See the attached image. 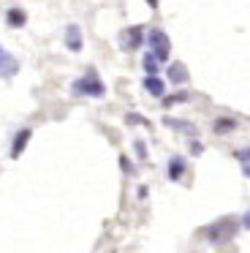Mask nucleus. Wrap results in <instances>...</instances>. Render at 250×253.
<instances>
[{"label":"nucleus","instance_id":"8","mask_svg":"<svg viewBox=\"0 0 250 253\" xmlns=\"http://www.w3.org/2000/svg\"><path fill=\"white\" fill-rule=\"evenodd\" d=\"M168 82H174V84L188 82V71H185L182 63H171V66H168Z\"/></svg>","mask_w":250,"mask_h":253},{"label":"nucleus","instance_id":"14","mask_svg":"<svg viewBox=\"0 0 250 253\" xmlns=\"http://www.w3.org/2000/svg\"><path fill=\"white\" fill-rule=\"evenodd\" d=\"M234 128H237L234 120H217L215 123V133H226V131H234Z\"/></svg>","mask_w":250,"mask_h":253},{"label":"nucleus","instance_id":"2","mask_svg":"<svg viewBox=\"0 0 250 253\" xmlns=\"http://www.w3.org/2000/svg\"><path fill=\"white\" fill-rule=\"evenodd\" d=\"M71 90H74L76 95H90V98H103V93H106V87H103V82H98L95 74H87V77L76 79L74 84H71Z\"/></svg>","mask_w":250,"mask_h":253},{"label":"nucleus","instance_id":"4","mask_svg":"<svg viewBox=\"0 0 250 253\" xmlns=\"http://www.w3.org/2000/svg\"><path fill=\"white\" fill-rule=\"evenodd\" d=\"M19 68H22V63L0 46V79H14L19 74Z\"/></svg>","mask_w":250,"mask_h":253},{"label":"nucleus","instance_id":"7","mask_svg":"<svg viewBox=\"0 0 250 253\" xmlns=\"http://www.w3.org/2000/svg\"><path fill=\"white\" fill-rule=\"evenodd\" d=\"M30 136H33L30 128H22L19 136H16L14 144H11V158H19V155L25 153V147H27V142H30Z\"/></svg>","mask_w":250,"mask_h":253},{"label":"nucleus","instance_id":"12","mask_svg":"<svg viewBox=\"0 0 250 253\" xmlns=\"http://www.w3.org/2000/svg\"><path fill=\"white\" fill-rule=\"evenodd\" d=\"M158 63H161V60H158V57L152 55V52H147V55H144V71H147V77L158 74Z\"/></svg>","mask_w":250,"mask_h":253},{"label":"nucleus","instance_id":"20","mask_svg":"<svg viewBox=\"0 0 250 253\" xmlns=\"http://www.w3.org/2000/svg\"><path fill=\"white\" fill-rule=\"evenodd\" d=\"M147 6H150V8H158V0H147Z\"/></svg>","mask_w":250,"mask_h":253},{"label":"nucleus","instance_id":"18","mask_svg":"<svg viewBox=\"0 0 250 253\" xmlns=\"http://www.w3.org/2000/svg\"><path fill=\"white\" fill-rule=\"evenodd\" d=\"M242 226H245V229H250V212H245V218H242Z\"/></svg>","mask_w":250,"mask_h":253},{"label":"nucleus","instance_id":"9","mask_svg":"<svg viewBox=\"0 0 250 253\" xmlns=\"http://www.w3.org/2000/svg\"><path fill=\"white\" fill-rule=\"evenodd\" d=\"M144 90H147V93H150V95H155V98H161V95L166 93V87H163V82H161V79L155 77V74L144 79Z\"/></svg>","mask_w":250,"mask_h":253},{"label":"nucleus","instance_id":"11","mask_svg":"<svg viewBox=\"0 0 250 253\" xmlns=\"http://www.w3.org/2000/svg\"><path fill=\"white\" fill-rule=\"evenodd\" d=\"M168 180H179L182 177V171H185V161L182 158H171L168 161Z\"/></svg>","mask_w":250,"mask_h":253},{"label":"nucleus","instance_id":"10","mask_svg":"<svg viewBox=\"0 0 250 253\" xmlns=\"http://www.w3.org/2000/svg\"><path fill=\"white\" fill-rule=\"evenodd\" d=\"M5 22H8V28H22V25L27 22L25 11H19V8H11L8 14H5Z\"/></svg>","mask_w":250,"mask_h":253},{"label":"nucleus","instance_id":"13","mask_svg":"<svg viewBox=\"0 0 250 253\" xmlns=\"http://www.w3.org/2000/svg\"><path fill=\"white\" fill-rule=\"evenodd\" d=\"M163 123H166L168 128H179V131H188L190 136H193V133H196V128H193V126H188V123H179V120H168V117H166V120H163Z\"/></svg>","mask_w":250,"mask_h":253},{"label":"nucleus","instance_id":"19","mask_svg":"<svg viewBox=\"0 0 250 253\" xmlns=\"http://www.w3.org/2000/svg\"><path fill=\"white\" fill-rule=\"evenodd\" d=\"M242 171H245V177L250 180V164H242Z\"/></svg>","mask_w":250,"mask_h":253},{"label":"nucleus","instance_id":"15","mask_svg":"<svg viewBox=\"0 0 250 253\" xmlns=\"http://www.w3.org/2000/svg\"><path fill=\"white\" fill-rule=\"evenodd\" d=\"M237 161H239V164H250V147H248V150H239V153H237Z\"/></svg>","mask_w":250,"mask_h":253},{"label":"nucleus","instance_id":"1","mask_svg":"<svg viewBox=\"0 0 250 253\" xmlns=\"http://www.w3.org/2000/svg\"><path fill=\"white\" fill-rule=\"evenodd\" d=\"M147 46H150V52L158 57L161 63L168 60V52H171V41H168V36L163 33V30L152 28L150 33H147Z\"/></svg>","mask_w":250,"mask_h":253},{"label":"nucleus","instance_id":"3","mask_svg":"<svg viewBox=\"0 0 250 253\" xmlns=\"http://www.w3.org/2000/svg\"><path fill=\"white\" fill-rule=\"evenodd\" d=\"M234 231H237V223H231V220H220V223H215V226H209V229H204V237L209 242H226V240H231L234 237Z\"/></svg>","mask_w":250,"mask_h":253},{"label":"nucleus","instance_id":"5","mask_svg":"<svg viewBox=\"0 0 250 253\" xmlns=\"http://www.w3.org/2000/svg\"><path fill=\"white\" fill-rule=\"evenodd\" d=\"M82 44H84V39H82L79 25L71 22L68 28H65V46H68L71 52H79V49H82Z\"/></svg>","mask_w":250,"mask_h":253},{"label":"nucleus","instance_id":"6","mask_svg":"<svg viewBox=\"0 0 250 253\" xmlns=\"http://www.w3.org/2000/svg\"><path fill=\"white\" fill-rule=\"evenodd\" d=\"M141 39H144V30L141 28H130L128 33H123V49H136V46H141Z\"/></svg>","mask_w":250,"mask_h":253},{"label":"nucleus","instance_id":"17","mask_svg":"<svg viewBox=\"0 0 250 253\" xmlns=\"http://www.w3.org/2000/svg\"><path fill=\"white\" fill-rule=\"evenodd\" d=\"M136 153H139V158H147V150H144V142H136Z\"/></svg>","mask_w":250,"mask_h":253},{"label":"nucleus","instance_id":"16","mask_svg":"<svg viewBox=\"0 0 250 253\" xmlns=\"http://www.w3.org/2000/svg\"><path fill=\"white\" fill-rule=\"evenodd\" d=\"M120 166H123V169L128 171V174H133V171H136V169H133V164H130V161L125 158V155H123V158H120Z\"/></svg>","mask_w":250,"mask_h":253}]
</instances>
